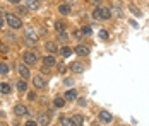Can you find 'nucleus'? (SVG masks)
<instances>
[{
	"label": "nucleus",
	"mask_w": 149,
	"mask_h": 126,
	"mask_svg": "<svg viewBox=\"0 0 149 126\" xmlns=\"http://www.w3.org/2000/svg\"><path fill=\"white\" fill-rule=\"evenodd\" d=\"M111 17V10L108 7H96L94 10V19H100V21H108Z\"/></svg>",
	"instance_id": "nucleus-1"
},
{
	"label": "nucleus",
	"mask_w": 149,
	"mask_h": 126,
	"mask_svg": "<svg viewBox=\"0 0 149 126\" xmlns=\"http://www.w3.org/2000/svg\"><path fill=\"white\" fill-rule=\"evenodd\" d=\"M5 21H7L9 28H12V29L22 28V22H21V19H19V17H15L14 14H5Z\"/></svg>",
	"instance_id": "nucleus-2"
},
{
	"label": "nucleus",
	"mask_w": 149,
	"mask_h": 126,
	"mask_svg": "<svg viewBox=\"0 0 149 126\" xmlns=\"http://www.w3.org/2000/svg\"><path fill=\"white\" fill-rule=\"evenodd\" d=\"M24 39H26V43H28L29 46H34V44H36V41H38V34H36V32H34L31 28H26Z\"/></svg>",
	"instance_id": "nucleus-3"
},
{
	"label": "nucleus",
	"mask_w": 149,
	"mask_h": 126,
	"mask_svg": "<svg viewBox=\"0 0 149 126\" xmlns=\"http://www.w3.org/2000/svg\"><path fill=\"white\" fill-rule=\"evenodd\" d=\"M22 58H24V63H26V65H34V63L38 61V56L34 55L33 51H26V53L22 55Z\"/></svg>",
	"instance_id": "nucleus-4"
},
{
	"label": "nucleus",
	"mask_w": 149,
	"mask_h": 126,
	"mask_svg": "<svg viewBox=\"0 0 149 126\" xmlns=\"http://www.w3.org/2000/svg\"><path fill=\"white\" fill-rule=\"evenodd\" d=\"M75 55H81V56H88L89 55V48L88 46H84V44H79V46H75Z\"/></svg>",
	"instance_id": "nucleus-5"
},
{
	"label": "nucleus",
	"mask_w": 149,
	"mask_h": 126,
	"mask_svg": "<svg viewBox=\"0 0 149 126\" xmlns=\"http://www.w3.org/2000/svg\"><path fill=\"white\" fill-rule=\"evenodd\" d=\"M43 63H45L46 68H52V67H55V65H57V60H55V56L48 55V56H45V58H43Z\"/></svg>",
	"instance_id": "nucleus-6"
},
{
	"label": "nucleus",
	"mask_w": 149,
	"mask_h": 126,
	"mask_svg": "<svg viewBox=\"0 0 149 126\" xmlns=\"http://www.w3.org/2000/svg\"><path fill=\"white\" fill-rule=\"evenodd\" d=\"M38 123L41 126H48L50 125V114H45V112L38 114Z\"/></svg>",
	"instance_id": "nucleus-7"
},
{
	"label": "nucleus",
	"mask_w": 149,
	"mask_h": 126,
	"mask_svg": "<svg viewBox=\"0 0 149 126\" xmlns=\"http://www.w3.org/2000/svg\"><path fill=\"white\" fill-rule=\"evenodd\" d=\"M100 119H101V123H106V125H108V123H111L113 118H111V114L108 111H101L100 112Z\"/></svg>",
	"instance_id": "nucleus-8"
},
{
	"label": "nucleus",
	"mask_w": 149,
	"mask_h": 126,
	"mask_svg": "<svg viewBox=\"0 0 149 126\" xmlns=\"http://www.w3.org/2000/svg\"><path fill=\"white\" fill-rule=\"evenodd\" d=\"M17 68H19V73H21V77H22L24 80H28V78H29V68H28L26 65H19Z\"/></svg>",
	"instance_id": "nucleus-9"
},
{
	"label": "nucleus",
	"mask_w": 149,
	"mask_h": 126,
	"mask_svg": "<svg viewBox=\"0 0 149 126\" xmlns=\"http://www.w3.org/2000/svg\"><path fill=\"white\" fill-rule=\"evenodd\" d=\"M33 82H34V87H36V89H43V87L46 85V80L43 78V77H40V75H38V77H34V80H33Z\"/></svg>",
	"instance_id": "nucleus-10"
},
{
	"label": "nucleus",
	"mask_w": 149,
	"mask_h": 126,
	"mask_svg": "<svg viewBox=\"0 0 149 126\" xmlns=\"http://www.w3.org/2000/svg\"><path fill=\"white\" fill-rule=\"evenodd\" d=\"M14 112L17 114V116H26L29 111L26 109V106H22V104H17V106H15V109H14Z\"/></svg>",
	"instance_id": "nucleus-11"
},
{
	"label": "nucleus",
	"mask_w": 149,
	"mask_h": 126,
	"mask_svg": "<svg viewBox=\"0 0 149 126\" xmlns=\"http://www.w3.org/2000/svg\"><path fill=\"white\" fill-rule=\"evenodd\" d=\"M26 3H28V9H31V10L40 9V0H26Z\"/></svg>",
	"instance_id": "nucleus-12"
},
{
	"label": "nucleus",
	"mask_w": 149,
	"mask_h": 126,
	"mask_svg": "<svg viewBox=\"0 0 149 126\" xmlns=\"http://www.w3.org/2000/svg\"><path fill=\"white\" fill-rule=\"evenodd\" d=\"M58 12L62 15H69L70 14V5H69V3H62L58 7Z\"/></svg>",
	"instance_id": "nucleus-13"
},
{
	"label": "nucleus",
	"mask_w": 149,
	"mask_h": 126,
	"mask_svg": "<svg viewBox=\"0 0 149 126\" xmlns=\"http://www.w3.org/2000/svg\"><path fill=\"white\" fill-rule=\"evenodd\" d=\"M10 90H12V89H10L9 84H5V82L0 84V92H2V94H10Z\"/></svg>",
	"instance_id": "nucleus-14"
},
{
	"label": "nucleus",
	"mask_w": 149,
	"mask_h": 126,
	"mask_svg": "<svg viewBox=\"0 0 149 126\" xmlns=\"http://www.w3.org/2000/svg\"><path fill=\"white\" fill-rule=\"evenodd\" d=\"M17 89H19L21 92H26V90H28V82H26V80L22 78L21 82H17Z\"/></svg>",
	"instance_id": "nucleus-15"
},
{
	"label": "nucleus",
	"mask_w": 149,
	"mask_h": 126,
	"mask_svg": "<svg viewBox=\"0 0 149 126\" xmlns=\"http://www.w3.org/2000/svg\"><path fill=\"white\" fill-rule=\"evenodd\" d=\"M75 97H77V92H75V90H67V92H65V99H67V101H74Z\"/></svg>",
	"instance_id": "nucleus-16"
},
{
	"label": "nucleus",
	"mask_w": 149,
	"mask_h": 126,
	"mask_svg": "<svg viewBox=\"0 0 149 126\" xmlns=\"http://www.w3.org/2000/svg\"><path fill=\"white\" fill-rule=\"evenodd\" d=\"M62 126H75V123H74V119H69V118H62Z\"/></svg>",
	"instance_id": "nucleus-17"
},
{
	"label": "nucleus",
	"mask_w": 149,
	"mask_h": 126,
	"mask_svg": "<svg viewBox=\"0 0 149 126\" xmlns=\"http://www.w3.org/2000/svg\"><path fill=\"white\" fill-rule=\"evenodd\" d=\"M60 53H62V56H63V58H67V56L72 55V50H70L69 46H65V48H62V50H60Z\"/></svg>",
	"instance_id": "nucleus-18"
},
{
	"label": "nucleus",
	"mask_w": 149,
	"mask_h": 126,
	"mask_svg": "<svg viewBox=\"0 0 149 126\" xmlns=\"http://www.w3.org/2000/svg\"><path fill=\"white\" fill-rule=\"evenodd\" d=\"M46 50H48L50 53H55V51H57V44H55V43H52V41H48V43H46Z\"/></svg>",
	"instance_id": "nucleus-19"
},
{
	"label": "nucleus",
	"mask_w": 149,
	"mask_h": 126,
	"mask_svg": "<svg viewBox=\"0 0 149 126\" xmlns=\"http://www.w3.org/2000/svg\"><path fill=\"white\" fill-rule=\"evenodd\" d=\"M74 123H75V126H82V123H84V118H82L81 114H75V116H74Z\"/></svg>",
	"instance_id": "nucleus-20"
},
{
	"label": "nucleus",
	"mask_w": 149,
	"mask_h": 126,
	"mask_svg": "<svg viewBox=\"0 0 149 126\" xmlns=\"http://www.w3.org/2000/svg\"><path fill=\"white\" fill-rule=\"evenodd\" d=\"M58 39L62 43H67V41H69V34H67L65 31H62V32H58Z\"/></svg>",
	"instance_id": "nucleus-21"
},
{
	"label": "nucleus",
	"mask_w": 149,
	"mask_h": 126,
	"mask_svg": "<svg viewBox=\"0 0 149 126\" xmlns=\"http://www.w3.org/2000/svg\"><path fill=\"white\" fill-rule=\"evenodd\" d=\"M55 107H63V104H65V99H62V97H57L55 99Z\"/></svg>",
	"instance_id": "nucleus-22"
},
{
	"label": "nucleus",
	"mask_w": 149,
	"mask_h": 126,
	"mask_svg": "<svg viewBox=\"0 0 149 126\" xmlns=\"http://www.w3.org/2000/svg\"><path fill=\"white\" fill-rule=\"evenodd\" d=\"M70 68H72L74 72H82V68H84V67H82L81 63H77V61H75V63H72V65H70Z\"/></svg>",
	"instance_id": "nucleus-23"
},
{
	"label": "nucleus",
	"mask_w": 149,
	"mask_h": 126,
	"mask_svg": "<svg viewBox=\"0 0 149 126\" xmlns=\"http://www.w3.org/2000/svg\"><path fill=\"white\" fill-rule=\"evenodd\" d=\"M55 29H57L58 32H62V31L65 29V24H63L62 21H57V22H55Z\"/></svg>",
	"instance_id": "nucleus-24"
},
{
	"label": "nucleus",
	"mask_w": 149,
	"mask_h": 126,
	"mask_svg": "<svg viewBox=\"0 0 149 126\" xmlns=\"http://www.w3.org/2000/svg\"><path fill=\"white\" fill-rule=\"evenodd\" d=\"M0 73H2V75H5V73H9V67H7L5 63H0Z\"/></svg>",
	"instance_id": "nucleus-25"
},
{
	"label": "nucleus",
	"mask_w": 149,
	"mask_h": 126,
	"mask_svg": "<svg viewBox=\"0 0 149 126\" xmlns=\"http://www.w3.org/2000/svg\"><path fill=\"white\" fill-rule=\"evenodd\" d=\"M28 10H29V9H28V7H22V5L17 7V12H19V14H28Z\"/></svg>",
	"instance_id": "nucleus-26"
},
{
	"label": "nucleus",
	"mask_w": 149,
	"mask_h": 126,
	"mask_svg": "<svg viewBox=\"0 0 149 126\" xmlns=\"http://www.w3.org/2000/svg\"><path fill=\"white\" fill-rule=\"evenodd\" d=\"M100 38H101V39H108V31H106V29H101V31H100Z\"/></svg>",
	"instance_id": "nucleus-27"
},
{
	"label": "nucleus",
	"mask_w": 149,
	"mask_h": 126,
	"mask_svg": "<svg viewBox=\"0 0 149 126\" xmlns=\"http://www.w3.org/2000/svg\"><path fill=\"white\" fill-rule=\"evenodd\" d=\"M7 51H9V48H7V44H3V43H0V53H3V55H5Z\"/></svg>",
	"instance_id": "nucleus-28"
},
{
	"label": "nucleus",
	"mask_w": 149,
	"mask_h": 126,
	"mask_svg": "<svg viewBox=\"0 0 149 126\" xmlns=\"http://www.w3.org/2000/svg\"><path fill=\"white\" fill-rule=\"evenodd\" d=\"M82 34H84L82 31H75V38H79V39H81V38H82Z\"/></svg>",
	"instance_id": "nucleus-29"
},
{
	"label": "nucleus",
	"mask_w": 149,
	"mask_h": 126,
	"mask_svg": "<svg viewBox=\"0 0 149 126\" xmlns=\"http://www.w3.org/2000/svg\"><path fill=\"white\" fill-rule=\"evenodd\" d=\"M130 10L134 12L135 15H141V12H139V9H135V7H130Z\"/></svg>",
	"instance_id": "nucleus-30"
},
{
	"label": "nucleus",
	"mask_w": 149,
	"mask_h": 126,
	"mask_svg": "<svg viewBox=\"0 0 149 126\" xmlns=\"http://www.w3.org/2000/svg\"><path fill=\"white\" fill-rule=\"evenodd\" d=\"M82 32H84V34H91L93 31H91V28H84L82 29Z\"/></svg>",
	"instance_id": "nucleus-31"
},
{
	"label": "nucleus",
	"mask_w": 149,
	"mask_h": 126,
	"mask_svg": "<svg viewBox=\"0 0 149 126\" xmlns=\"http://www.w3.org/2000/svg\"><path fill=\"white\" fill-rule=\"evenodd\" d=\"M28 97H29L31 101H34V99H36V94H34V92H29V96H28Z\"/></svg>",
	"instance_id": "nucleus-32"
},
{
	"label": "nucleus",
	"mask_w": 149,
	"mask_h": 126,
	"mask_svg": "<svg viewBox=\"0 0 149 126\" xmlns=\"http://www.w3.org/2000/svg\"><path fill=\"white\" fill-rule=\"evenodd\" d=\"M36 125H38L36 121H28V123H26V126H36Z\"/></svg>",
	"instance_id": "nucleus-33"
},
{
	"label": "nucleus",
	"mask_w": 149,
	"mask_h": 126,
	"mask_svg": "<svg viewBox=\"0 0 149 126\" xmlns=\"http://www.w3.org/2000/svg\"><path fill=\"white\" fill-rule=\"evenodd\" d=\"M65 84H67V85H72V84H74V80H72V78H67V80H65Z\"/></svg>",
	"instance_id": "nucleus-34"
},
{
	"label": "nucleus",
	"mask_w": 149,
	"mask_h": 126,
	"mask_svg": "<svg viewBox=\"0 0 149 126\" xmlns=\"http://www.w3.org/2000/svg\"><path fill=\"white\" fill-rule=\"evenodd\" d=\"M7 38H9V39H12V41H14V39H15V36H14V34H10V32L7 34Z\"/></svg>",
	"instance_id": "nucleus-35"
},
{
	"label": "nucleus",
	"mask_w": 149,
	"mask_h": 126,
	"mask_svg": "<svg viewBox=\"0 0 149 126\" xmlns=\"http://www.w3.org/2000/svg\"><path fill=\"white\" fill-rule=\"evenodd\" d=\"M3 28V17H2V15H0V29Z\"/></svg>",
	"instance_id": "nucleus-36"
},
{
	"label": "nucleus",
	"mask_w": 149,
	"mask_h": 126,
	"mask_svg": "<svg viewBox=\"0 0 149 126\" xmlns=\"http://www.w3.org/2000/svg\"><path fill=\"white\" fill-rule=\"evenodd\" d=\"M7 2H10V3H14V5H17V3H19V0H7Z\"/></svg>",
	"instance_id": "nucleus-37"
},
{
	"label": "nucleus",
	"mask_w": 149,
	"mask_h": 126,
	"mask_svg": "<svg viewBox=\"0 0 149 126\" xmlns=\"http://www.w3.org/2000/svg\"><path fill=\"white\" fill-rule=\"evenodd\" d=\"M93 3H94V5H98V7H100V0H93Z\"/></svg>",
	"instance_id": "nucleus-38"
}]
</instances>
